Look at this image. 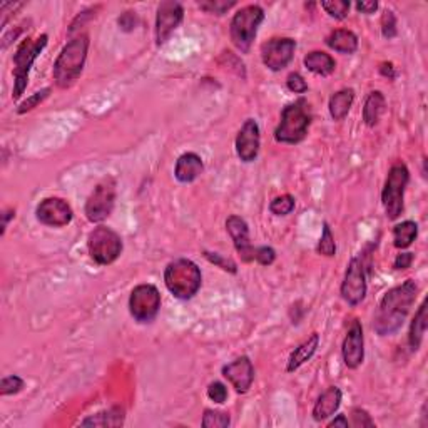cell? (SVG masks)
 <instances>
[{
	"label": "cell",
	"mask_w": 428,
	"mask_h": 428,
	"mask_svg": "<svg viewBox=\"0 0 428 428\" xmlns=\"http://www.w3.org/2000/svg\"><path fill=\"white\" fill-rule=\"evenodd\" d=\"M418 236V225L415 221L398 223L393 228V246L398 250H407L413 245Z\"/></svg>",
	"instance_id": "27"
},
{
	"label": "cell",
	"mask_w": 428,
	"mask_h": 428,
	"mask_svg": "<svg viewBox=\"0 0 428 428\" xmlns=\"http://www.w3.org/2000/svg\"><path fill=\"white\" fill-rule=\"evenodd\" d=\"M351 425L356 428L375 427V422L372 420V417L368 415V412L363 410V408H353V410H351Z\"/></svg>",
	"instance_id": "39"
},
{
	"label": "cell",
	"mask_w": 428,
	"mask_h": 428,
	"mask_svg": "<svg viewBox=\"0 0 428 428\" xmlns=\"http://www.w3.org/2000/svg\"><path fill=\"white\" fill-rule=\"evenodd\" d=\"M318 346H320V335H318V333H313L310 338L304 340L301 345H298L296 348L291 351V355H289L288 358L287 372L293 373L301 368L306 361H310L313 358V355L316 353Z\"/></svg>",
	"instance_id": "21"
},
{
	"label": "cell",
	"mask_w": 428,
	"mask_h": 428,
	"mask_svg": "<svg viewBox=\"0 0 428 428\" xmlns=\"http://www.w3.org/2000/svg\"><path fill=\"white\" fill-rule=\"evenodd\" d=\"M184 18V9L174 0H164L158 6L156 16V44L163 46L169 41L173 32L181 26Z\"/></svg>",
	"instance_id": "14"
},
{
	"label": "cell",
	"mask_w": 428,
	"mask_h": 428,
	"mask_svg": "<svg viewBox=\"0 0 428 428\" xmlns=\"http://www.w3.org/2000/svg\"><path fill=\"white\" fill-rule=\"evenodd\" d=\"M204 171V164L201 156L196 154V152H184L181 154L178 161H176V168H174V178L179 181V183L188 184L196 181L199 176L203 174Z\"/></svg>",
	"instance_id": "19"
},
{
	"label": "cell",
	"mask_w": 428,
	"mask_h": 428,
	"mask_svg": "<svg viewBox=\"0 0 428 428\" xmlns=\"http://www.w3.org/2000/svg\"><path fill=\"white\" fill-rule=\"evenodd\" d=\"M385 107H387V101L385 96L380 90H373L366 97L363 106V121L368 127H375L380 122V117L383 116Z\"/></svg>",
	"instance_id": "25"
},
{
	"label": "cell",
	"mask_w": 428,
	"mask_h": 428,
	"mask_svg": "<svg viewBox=\"0 0 428 428\" xmlns=\"http://www.w3.org/2000/svg\"><path fill=\"white\" fill-rule=\"evenodd\" d=\"M417 294L418 287L413 279H407L398 287L388 289L378 304V311L373 318V330L380 336H390L400 330L415 303Z\"/></svg>",
	"instance_id": "1"
},
{
	"label": "cell",
	"mask_w": 428,
	"mask_h": 428,
	"mask_svg": "<svg viewBox=\"0 0 428 428\" xmlns=\"http://www.w3.org/2000/svg\"><path fill=\"white\" fill-rule=\"evenodd\" d=\"M303 63L310 73L321 75V77H326V75L333 74L336 69L335 59L323 50H313L310 54H306Z\"/></svg>",
	"instance_id": "24"
},
{
	"label": "cell",
	"mask_w": 428,
	"mask_h": 428,
	"mask_svg": "<svg viewBox=\"0 0 428 428\" xmlns=\"http://www.w3.org/2000/svg\"><path fill=\"white\" fill-rule=\"evenodd\" d=\"M325 42L330 49L345 55L355 54L356 49H358V37L355 36V32L348 31V28H336V31H333L326 37Z\"/></svg>",
	"instance_id": "22"
},
{
	"label": "cell",
	"mask_w": 428,
	"mask_h": 428,
	"mask_svg": "<svg viewBox=\"0 0 428 428\" xmlns=\"http://www.w3.org/2000/svg\"><path fill=\"white\" fill-rule=\"evenodd\" d=\"M116 204V181L112 178L99 183L85 201V216L90 223H102L111 216Z\"/></svg>",
	"instance_id": "10"
},
{
	"label": "cell",
	"mask_w": 428,
	"mask_h": 428,
	"mask_svg": "<svg viewBox=\"0 0 428 428\" xmlns=\"http://www.w3.org/2000/svg\"><path fill=\"white\" fill-rule=\"evenodd\" d=\"M410 181V171L405 163H395L388 171L382 191V203L388 220H398L403 213V198Z\"/></svg>",
	"instance_id": "7"
},
{
	"label": "cell",
	"mask_w": 428,
	"mask_h": 428,
	"mask_svg": "<svg viewBox=\"0 0 428 428\" xmlns=\"http://www.w3.org/2000/svg\"><path fill=\"white\" fill-rule=\"evenodd\" d=\"M23 380L17 375H11V377H4L0 382V395L7 397V395H16L23 388Z\"/></svg>",
	"instance_id": "36"
},
{
	"label": "cell",
	"mask_w": 428,
	"mask_h": 428,
	"mask_svg": "<svg viewBox=\"0 0 428 428\" xmlns=\"http://www.w3.org/2000/svg\"><path fill=\"white\" fill-rule=\"evenodd\" d=\"M294 204L296 203H294V198L291 194H282V196H277L269 203V211L274 216H288L294 209Z\"/></svg>",
	"instance_id": "32"
},
{
	"label": "cell",
	"mask_w": 428,
	"mask_h": 428,
	"mask_svg": "<svg viewBox=\"0 0 428 428\" xmlns=\"http://www.w3.org/2000/svg\"><path fill=\"white\" fill-rule=\"evenodd\" d=\"M221 373L237 393H246L253 385L255 366L248 356H240V358L223 366Z\"/></svg>",
	"instance_id": "18"
},
{
	"label": "cell",
	"mask_w": 428,
	"mask_h": 428,
	"mask_svg": "<svg viewBox=\"0 0 428 428\" xmlns=\"http://www.w3.org/2000/svg\"><path fill=\"white\" fill-rule=\"evenodd\" d=\"M341 398H343V395H341V390L338 387L326 388L325 392L318 397L315 407H313V418H315L316 422H323L326 420V418L335 415L341 405Z\"/></svg>",
	"instance_id": "20"
},
{
	"label": "cell",
	"mask_w": 428,
	"mask_h": 428,
	"mask_svg": "<svg viewBox=\"0 0 428 428\" xmlns=\"http://www.w3.org/2000/svg\"><path fill=\"white\" fill-rule=\"evenodd\" d=\"M427 301H423L420 308H418V311L415 313V318H413L410 325V333H408V345H410L412 351H417L420 348L423 335H425L427 331Z\"/></svg>",
	"instance_id": "26"
},
{
	"label": "cell",
	"mask_w": 428,
	"mask_h": 428,
	"mask_svg": "<svg viewBox=\"0 0 428 428\" xmlns=\"http://www.w3.org/2000/svg\"><path fill=\"white\" fill-rule=\"evenodd\" d=\"M413 263V253H400L393 261L395 269H408Z\"/></svg>",
	"instance_id": "43"
},
{
	"label": "cell",
	"mask_w": 428,
	"mask_h": 428,
	"mask_svg": "<svg viewBox=\"0 0 428 428\" xmlns=\"http://www.w3.org/2000/svg\"><path fill=\"white\" fill-rule=\"evenodd\" d=\"M49 94H50V87H46V89H42V90H37V92L32 94V96L28 97V99H26V101H23L22 104H18L17 112H18V114H26V112H28V111H32V109H36L37 106H39L41 102H44L46 99L49 97Z\"/></svg>",
	"instance_id": "34"
},
{
	"label": "cell",
	"mask_w": 428,
	"mask_h": 428,
	"mask_svg": "<svg viewBox=\"0 0 428 428\" xmlns=\"http://www.w3.org/2000/svg\"><path fill=\"white\" fill-rule=\"evenodd\" d=\"M316 250L318 253L326 256V258H333V256L336 255V242H335V237H333L331 228L328 226V223H323V232Z\"/></svg>",
	"instance_id": "31"
},
{
	"label": "cell",
	"mask_w": 428,
	"mask_h": 428,
	"mask_svg": "<svg viewBox=\"0 0 428 428\" xmlns=\"http://www.w3.org/2000/svg\"><path fill=\"white\" fill-rule=\"evenodd\" d=\"M296 41L291 37H274L261 46V60L273 73H279L293 60Z\"/></svg>",
	"instance_id": "12"
},
{
	"label": "cell",
	"mask_w": 428,
	"mask_h": 428,
	"mask_svg": "<svg viewBox=\"0 0 428 428\" xmlns=\"http://www.w3.org/2000/svg\"><path fill=\"white\" fill-rule=\"evenodd\" d=\"M124 423V410L119 407H114L111 410L107 412H101L96 413V415L85 418V420L80 422V425L82 427H119Z\"/></svg>",
	"instance_id": "28"
},
{
	"label": "cell",
	"mask_w": 428,
	"mask_h": 428,
	"mask_svg": "<svg viewBox=\"0 0 428 428\" xmlns=\"http://www.w3.org/2000/svg\"><path fill=\"white\" fill-rule=\"evenodd\" d=\"M226 231L230 232L232 245H235V248L237 251V255H240L241 261H245V263H251V261H255L256 248L251 245V241H250L248 223L242 220L241 216L232 214V216H230L226 220Z\"/></svg>",
	"instance_id": "17"
},
{
	"label": "cell",
	"mask_w": 428,
	"mask_h": 428,
	"mask_svg": "<svg viewBox=\"0 0 428 428\" xmlns=\"http://www.w3.org/2000/svg\"><path fill=\"white\" fill-rule=\"evenodd\" d=\"M287 87L294 94H304L308 90V82L303 79L301 74L291 73L287 77Z\"/></svg>",
	"instance_id": "40"
},
{
	"label": "cell",
	"mask_w": 428,
	"mask_h": 428,
	"mask_svg": "<svg viewBox=\"0 0 428 428\" xmlns=\"http://www.w3.org/2000/svg\"><path fill=\"white\" fill-rule=\"evenodd\" d=\"M261 131L256 119H246L236 136V154L242 163H253L260 154Z\"/></svg>",
	"instance_id": "15"
},
{
	"label": "cell",
	"mask_w": 428,
	"mask_h": 428,
	"mask_svg": "<svg viewBox=\"0 0 428 428\" xmlns=\"http://www.w3.org/2000/svg\"><path fill=\"white\" fill-rule=\"evenodd\" d=\"M397 18L392 11H385L382 17V34L385 39H393L397 37Z\"/></svg>",
	"instance_id": "37"
},
{
	"label": "cell",
	"mask_w": 428,
	"mask_h": 428,
	"mask_svg": "<svg viewBox=\"0 0 428 428\" xmlns=\"http://www.w3.org/2000/svg\"><path fill=\"white\" fill-rule=\"evenodd\" d=\"M356 9L365 16H372L378 11V2L377 0H363V2H356Z\"/></svg>",
	"instance_id": "44"
},
{
	"label": "cell",
	"mask_w": 428,
	"mask_h": 428,
	"mask_svg": "<svg viewBox=\"0 0 428 428\" xmlns=\"http://www.w3.org/2000/svg\"><path fill=\"white\" fill-rule=\"evenodd\" d=\"M12 218H16V211H14V209H7V211H4V214H2V220H4V223H2V236L6 235L9 221H11Z\"/></svg>",
	"instance_id": "46"
},
{
	"label": "cell",
	"mask_w": 428,
	"mask_h": 428,
	"mask_svg": "<svg viewBox=\"0 0 428 428\" xmlns=\"http://www.w3.org/2000/svg\"><path fill=\"white\" fill-rule=\"evenodd\" d=\"M351 4L348 0H325L321 2L323 11H325L328 16L336 18V21H343V18L348 16Z\"/></svg>",
	"instance_id": "30"
},
{
	"label": "cell",
	"mask_w": 428,
	"mask_h": 428,
	"mask_svg": "<svg viewBox=\"0 0 428 428\" xmlns=\"http://www.w3.org/2000/svg\"><path fill=\"white\" fill-rule=\"evenodd\" d=\"M89 52V36L87 34H79L74 39H70L68 44L64 46V49L60 50V54L57 55L54 69L55 84L60 89H68L73 85L75 80L80 77L82 74L85 59H87Z\"/></svg>",
	"instance_id": "2"
},
{
	"label": "cell",
	"mask_w": 428,
	"mask_h": 428,
	"mask_svg": "<svg viewBox=\"0 0 428 428\" xmlns=\"http://www.w3.org/2000/svg\"><path fill=\"white\" fill-rule=\"evenodd\" d=\"M208 397L209 400L214 403H225L228 400V388L225 383L221 382H213L208 387Z\"/></svg>",
	"instance_id": "38"
},
{
	"label": "cell",
	"mask_w": 428,
	"mask_h": 428,
	"mask_svg": "<svg viewBox=\"0 0 428 428\" xmlns=\"http://www.w3.org/2000/svg\"><path fill=\"white\" fill-rule=\"evenodd\" d=\"M313 121V114L310 104L304 97H299L298 101L288 104L283 107L279 124L274 129V141L279 144H299L308 136Z\"/></svg>",
	"instance_id": "3"
},
{
	"label": "cell",
	"mask_w": 428,
	"mask_h": 428,
	"mask_svg": "<svg viewBox=\"0 0 428 428\" xmlns=\"http://www.w3.org/2000/svg\"><path fill=\"white\" fill-rule=\"evenodd\" d=\"M201 425L204 428H226L231 425V418L228 413L220 410H204Z\"/></svg>",
	"instance_id": "29"
},
{
	"label": "cell",
	"mask_w": 428,
	"mask_h": 428,
	"mask_svg": "<svg viewBox=\"0 0 428 428\" xmlns=\"http://www.w3.org/2000/svg\"><path fill=\"white\" fill-rule=\"evenodd\" d=\"M201 283V269L191 260L178 258L166 266L164 284L174 298L191 299L199 291Z\"/></svg>",
	"instance_id": "4"
},
{
	"label": "cell",
	"mask_w": 428,
	"mask_h": 428,
	"mask_svg": "<svg viewBox=\"0 0 428 428\" xmlns=\"http://www.w3.org/2000/svg\"><path fill=\"white\" fill-rule=\"evenodd\" d=\"M355 101V90L351 87H345L335 92L330 97V102H328V109H330V116L333 117V121H343V119L348 116L351 106H353Z\"/></svg>",
	"instance_id": "23"
},
{
	"label": "cell",
	"mask_w": 428,
	"mask_h": 428,
	"mask_svg": "<svg viewBox=\"0 0 428 428\" xmlns=\"http://www.w3.org/2000/svg\"><path fill=\"white\" fill-rule=\"evenodd\" d=\"M264 21V11L260 6H246L235 14L231 21L230 36L232 44L241 54H248L258 34V28Z\"/></svg>",
	"instance_id": "6"
},
{
	"label": "cell",
	"mask_w": 428,
	"mask_h": 428,
	"mask_svg": "<svg viewBox=\"0 0 428 428\" xmlns=\"http://www.w3.org/2000/svg\"><path fill=\"white\" fill-rule=\"evenodd\" d=\"M348 425H350V422H348V418H346L345 415H338L335 418V420H331L330 423H328V427H343V428H348Z\"/></svg>",
	"instance_id": "47"
},
{
	"label": "cell",
	"mask_w": 428,
	"mask_h": 428,
	"mask_svg": "<svg viewBox=\"0 0 428 428\" xmlns=\"http://www.w3.org/2000/svg\"><path fill=\"white\" fill-rule=\"evenodd\" d=\"M161 310V294L154 284H137L129 296V313L137 323H151Z\"/></svg>",
	"instance_id": "9"
},
{
	"label": "cell",
	"mask_w": 428,
	"mask_h": 428,
	"mask_svg": "<svg viewBox=\"0 0 428 428\" xmlns=\"http://www.w3.org/2000/svg\"><path fill=\"white\" fill-rule=\"evenodd\" d=\"M366 274H365V264L363 260L360 256L350 260L348 266H346L343 283H341V298L345 299L350 306H358L366 296Z\"/></svg>",
	"instance_id": "11"
},
{
	"label": "cell",
	"mask_w": 428,
	"mask_h": 428,
	"mask_svg": "<svg viewBox=\"0 0 428 428\" xmlns=\"http://www.w3.org/2000/svg\"><path fill=\"white\" fill-rule=\"evenodd\" d=\"M341 355H343L345 365L350 370L360 368L365 360V338H363V328L358 320L351 321V325L346 331V336L341 346Z\"/></svg>",
	"instance_id": "16"
},
{
	"label": "cell",
	"mask_w": 428,
	"mask_h": 428,
	"mask_svg": "<svg viewBox=\"0 0 428 428\" xmlns=\"http://www.w3.org/2000/svg\"><path fill=\"white\" fill-rule=\"evenodd\" d=\"M36 218L41 225L49 228H64L70 225L74 211L63 198H46L37 204Z\"/></svg>",
	"instance_id": "13"
},
{
	"label": "cell",
	"mask_w": 428,
	"mask_h": 428,
	"mask_svg": "<svg viewBox=\"0 0 428 428\" xmlns=\"http://www.w3.org/2000/svg\"><path fill=\"white\" fill-rule=\"evenodd\" d=\"M47 41H49L47 34H42L37 39L22 41L21 46L17 47L16 54H14V101H17L23 94V90H26L32 65H34L41 52L46 49Z\"/></svg>",
	"instance_id": "5"
},
{
	"label": "cell",
	"mask_w": 428,
	"mask_h": 428,
	"mask_svg": "<svg viewBox=\"0 0 428 428\" xmlns=\"http://www.w3.org/2000/svg\"><path fill=\"white\" fill-rule=\"evenodd\" d=\"M87 250L90 258L97 264H112L122 253V240L116 231L107 226H97L89 232Z\"/></svg>",
	"instance_id": "8"
},
{
	"label": "cell",
	"mask_w": 428,
	"mask_h": 428,
	"mask_svg": "<svg viewBox=\"0 0 428 428\" xmlns=\"http://www.w3.org/2000/svg\"><path fill=\"white\" fill-rule=\"evenodd\" d=\"M198 6L208 14L225 16L231 7L236 6V0H204V2H198Z\"/></svg>",
	"instance_id": "33"
},
{
	"label": "cell",
	"mask_w": 428,
	"mask_h": 428,
	"mask_svg": "<svg viewBox=\"0 0 428 428\" xmlns=\"http://www.w3.org/2000/svg\"><path fill=\"white\" fill-rule=\"evenodd\" d=\"M380 73H382L385 77L395 79V69H393L392 63H382V64H380Z\"/></svg>",
	"instance_id": "45"
},
{
	"label": "cell",
	"mask_w": 428,
	"mask_h": 428,
	"mask_svg": "<svg viewBox=\"0 0 428 428\" xmlns=\"http://www.w3.org/2000/svg\"><path fill=\"white\" fill-rule=\"evenodd\" d=\"M277 260V251H274L271 246H258L255 253V261H258L260 264L263 266H269L274 263Z\"/></svg>",
	"instance_id": "41"
},
{
	"label": "cell",
	"mask_w": 428,
	"mask_h": 428,
	"mask_svg": "<svg viewBox=\"0 0 428 428\" xmlns=\"http://www.w3.org/2000/svg\"><path fill=\"white\" fill-rule=\"evenodd\" d=\"M204 258H206L209 263L216 264L218 268H221L223 271H228V273L236 274L237 273V266L232 260L225 258L220 253H209V251H204Z\"/></svg>",
	"instance_id": "35"
},
{
	"label": "cell",
	"mask_w": 428,
	"mask_h": 428,
	"mask_svg": "<svg viewBox=\"0 0 428 428\" xmlns=\"http://www.w3.org/2000/svg\"><path fill=\"white\" fill-rule=\"evenodd\" d=\"M117 23L124 32H132L137 27V23H139V18H137L136 12L127 11L117 18Z\"/></svg>",
	"instance_id": "42"
}]
</instances>
